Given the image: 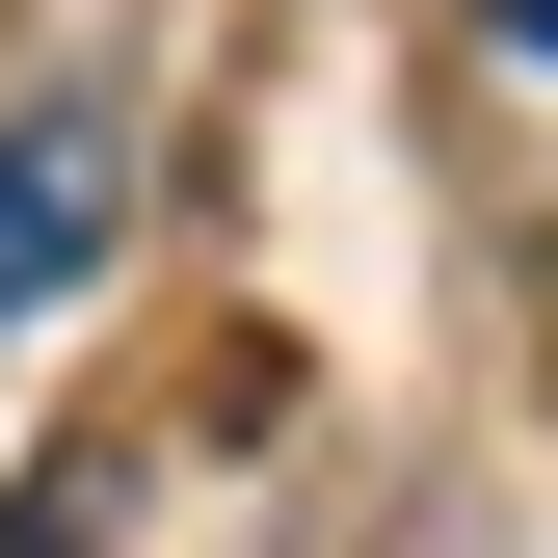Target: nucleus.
Here are the masks:
<instances>
[{"label": "nucleus", "instance_id": "nucleus-1", "mask_svg": "<svg viewBox=\"0 0 558 558\" xmlns=\"http://www.w3.org/2000/svg\"><path fill=\"white\" fill-rule=\"evenodd\" d=\"M107 240H133V81H27L0 107V345L81 293Z\"/></svg>", "mask_w": 558, "mask_h": 558}, {"label": "nucleus", "instance_id": "nucleus-2", "mask_svg": "<svg viewBox=\"0 0 558 558\" xmlns=\"http://www.w3.org/2000/svg\"><path fill=\"white\" fill-rule=\"evenodd\" d=\"M478 53H532V81H558V0H478Z\"/></svg>", "mask_w": 558, "mask_h": 558}]
</instances>
